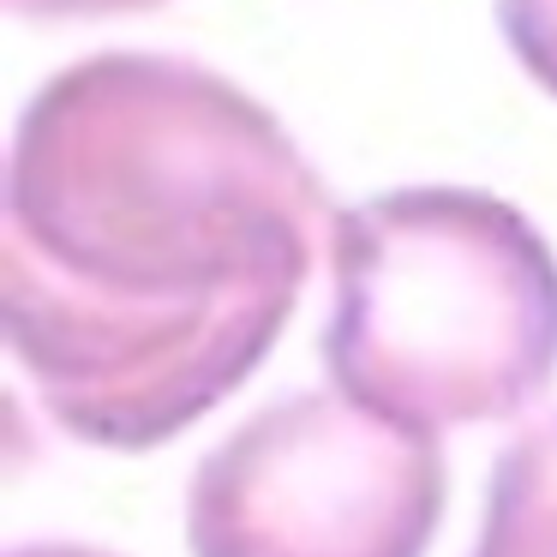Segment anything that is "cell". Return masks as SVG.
Instances as JSON below:
<instances>
[{
    "mask_svg": "<svg viewBox=\"0 0 557 557\" xmlns=\"http://www.w3.org/2000/svg\"><path fill=\"white\" fill-rule=\"evenodd\" d=\"M336 210L288 126L181 54L102 49L7 157V348L66 437L157 449L270 360Z\"/></svg>",
    "mask_w": 557,
    "mask_h": 557,
    "instance_id": "6da1fadb",
    "label": "cell"
},
{
    "mask_svg": "<svg viewBox=\"0 0 557 557\" xmlns=\"http://www.w3.org/2000/svg\"><path fill=\"white\" fill-rule=\"evenodd\" d=\"M324 372L425 432L516 420L557 377V252L509 198L473 186L336 210Z\"/></svg>",
    "mask_w": 557,
    "mask_h": 557,
    "instance_id": "7a4b0ae2",
    "label": "cell"
},
{
    "mask_svg": "<svg viewBox=\"0 0 557 557\" xmlns=\"http://www.w3.org/2000/svg\"><path fill=\"white\" fill-rule=\"evenodd\" d=\"M444 504L437 432L342 389H300L198 461L186 545L193 557H425Z\"/></svg>",
    "mask_w": 557,
    "mask_h": 557,
    "instance_id": "3957f363",
    "label": "cell"
},
{
    "mask_svg": "<svg viewBox=\"0 0 557 557\" xmlns=\"http://www.w3.org/2000/svg\"><path fill=\"white\" fill-rule=\"evenodd\" d=\"M473 557H557V408L497 449Z\"/></svg>",
    "mask_w": 557,
    "mask_h": 557,
    "instance_id": "277c9868",
    "label": "cell"
},
{
    "mask_svg": "<svg viewBox=\"0 0 557 557\" xmlns=\"http://www.w3.org/2000/svg\"><path fill=\"white\" fill-rule=\"evenodd\" d=\"M497 30L521 61V73L545 97H557V0H497Z\"/></svg>",
    "mask_w": 557,
    "mask_h": 557,
    "instance_id": "5b68a950",
    "label": "cell"
},
{
    "mask_svg": "<svg viewBox=\"0 0 557 557\" xmlns=\"http://www.w3.org/2000/svg\"><path fill=\"white\" fill-rule=\"evenodd\" d=\"M18 18H121V13H150L162 0H7Z\"/></svg>",
    "mask_w": 557,
    "mask_h": 557,
    "instance_id": "8992f818",
    "label": "cell"
},
{
    "mask_svg": "<svg viewBox=\"0 0 557 557\" xmlns=\"http://www.w3.org/2000/svg\"><path fill=\"white\" fill-rule=\"evenodd\" d=\"M7 557H121V552H97V545H73V540H37V545H13Z\"/></svg>",
    "mask_w": 557,
    "mask_h": 557,
    "instance_id": "52a82bcc",
    "label": "cell"
}]
</instances>
